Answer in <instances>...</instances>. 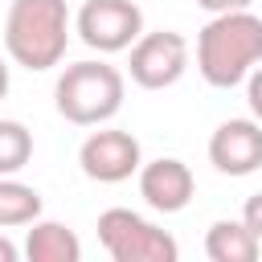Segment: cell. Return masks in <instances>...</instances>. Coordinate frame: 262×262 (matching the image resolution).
Segmentation results:
<instances>
[{
    "label": "cell",
    "mask_w": 262,
    "mask_h": 262,
    "mask_svg": "<svg viewBox=\"0 0 262 262\" xmlns=\"http://www.w3.org/2000/svg\"><path fill=\"white\" fill-rule=\"evenodd\" d=\"M258 61H262V16H254L250 8L217 12L196 33V70L217 90L246 82V74Z\"/></svg>",
    "instance_id": "1"
},
{
    "label": "cell",
    "mask_w": 262,
    "mask_h": 262,
    "mask_svg": "<svg viewBox=\"0 0 262 262\" xmlns=\"http://www.w3.org/2000/svg\"><path fill=\"white\" fill-rule=\"evenodd\" d=\"M70 45L66 0H12L4 16V53L25 70H53Z\"/></svg>",
    "instance_id": "2"
},
{
    "label": "cell",
    "mask_w": 262,
    "mask_h": 262,
    "mask_svg": "<svg viewBox=\"0 0 262 262\" xmlns=\"http://www.w3.org/2000/svg\"><path fill=\"white\" fill-rule=\"evenodd\" d=\"M123 94H127V78L111 61H74L61 70L53 86L57 115L74 127H98L115 119L123 106Z\"/></svg>",
    "instance_id": "3"
},
{
    "label": "cell",
    "mask_w": 262,
    "mask_h": 262,
    "mask_svg": "<svg viewBox=\"0 0 262 262\" xmlns=\"http://www.w3.org/2000/svg\"><path fill=\"white\" fill-rule=\"evenodd\" d=\"M98 242L115 262H176L180 246L168 229L151 225L135 209H106L98 217Z\"/></svg>",
    "instance_id": "4"
},
{
    "label": "cell",
    "mask_w": 262,
    "mask_h": 262,
    "mask_svg": "<svg viewBox=\"0 0 262 262\" xmlns=\"http://www.w3.org/2000/svg\"><path fill=\"white\" fill-rule=\"evenodd\" d=\"M82 45L98 53H123L143 33V8L135 0H86L74 20Z\"/></svg>",
    "instance_id": "5"
},
{
    "label": "cell",
    "mask_w": 262,
    "mask_h": 262,
    "mask_svg": "<svg viewBox=\"0 0 262 262\" xmlns=\"http://www.w3.org/2000/svg\"><path fill=\"white\" fill-rule=\"evenodd\" d=\"M131 82L143 86V90H168L184 78L188 70V41L172 29H160V33H139L135 45H131Z\"/></svg>",
    "instance_id": "6"
},
{
    "label": "cell",
    "mask_w": 262,
    "mask_h": 262,
    "mask_svg": "<svg viewBox=\"0 0 262 262\" xmlns=\"http://www.w3.org/2000/svg\"><path fill=\"white\" fill-rule=\"evenodd\" d=\"M78 164H82V172H86L90 180H98V184H123V180H131V176L139 172L143 151H139V139H135L131 131H123V127H102V123H98V131H90V135L82 139Z\"/></svg>",
    "instance_id": "7"
},
{
    "label": "cell",
    "mask_w": 262,
    "mask_h": 262,
    "mask_svg": "<svg viewBox=\"0 0 262 262\" xmlns=\"http://www.w3.org/2000/svg\"><path fill=\"white\" fill-rule=\"evenodd\" d=\"M209 164L221 176H250L262 168V123L258 119H225L209 135Z\"/></svg>",
    "instance_id": "8"
},
{
    "label": "cell",
    "mask_w": 262,
    "mask_h": 262,
    "mask_svg": "<svg viewBox=\"0 0 262 262\" xmlns=\"http://www.w3.org/2000/svg\"><path fill=\"white\" fill-rule=\"evenodd\" d=\"M196 192V180H192V168L176 156H160L151 164H139V196L156 209V213H180L188 209Z\"/></svg>",
    "instance_id": "9"
},
{
    "label": "cell",
    "mask_w": 262,
    "mask_h": 262,
    "mask_svg": "<svg viewBox=\"0 0 262 262\" xmlns=\"http://www.w3.org/2000/svg\"><path fill=\"white\" fill-rule=\"evenodd\" d=\"M25 258L29 262H82V242L61 221H29L25 233Z\"/></svg>",
    "instance_id": "10"
},
{
    "label": "cell",
    "mask_w": 262,
    "mask_h": 262,
    "mask_svg": "<svg viewBox=\"0 0 262 262\" xmlns=\"http://www.w3.org/2000/svg\"><path fill=\"white\" fill-rule=\"evenodd\" d=\"M205 254H209V262H254L262 254V242L250 233L246 221L221 217L205 233Z\"/></svg>",
    "instance_id": "11"
},
{
    "label": "cell",
    "mask_w": 262,
    "mask_h": 262,
    "mask_svg": "<svg viewBox=\"0 0 262 262\" xmlns=\"http://www.w3.org/2000/svg\"><path fill=\"white\" fill-rule=\"evenodd\" d=\"M41 217V192L16 176H0V229H20Z\"/></svg>",
    "instance_id": "12"
},
{
    "label": "cell",
    "mask_w": 262,
    "mask_h": 262,
    "mask_svg": "<svg viewBox=\"0 0 262 262\" xmlns=\"http://www.w3.org/2000/svg\"><path fill=\"white\" fill-rule=\"evenodd\" d=\"M33 160V131L16 119H0V176H16Z\"/></svg>",
    "instance_id": "13"
},
{
    "label": "cell",
    "mask_w": 262,
    "mask_h": 262,
    "mask_svg": "<svg viewBox=\"0 0 262 262\" xmlns=\"http://www.w3.org/2000/svg\"><path fill=\"white\" fill-rule=\"evenodd\" d=\"M246 102H250V115L262 123V61L246 74Z\"/></svg>",
    "instance_id": "14"
},
{
    "label": "cell",
    "mask_w": 262,
    "mask_h": 262,
    "mask_svg": "<svg viewBox=\"0 0 262 262\" xmlns=\"http://www.w3.org/2000/svg\"><path fill=\"white\" fill-rule=\"evenodd\" d=\"M242 221L250 225V233L262 242V192H254L250 201H246V209H242Z\"/></svg>",
    "instance_id": "15"
},
{
    "label": "cell",
    "mask_w": 262,
    "mask_h": 262,
    "mask_svg": "<svg viewBox=\"0 0 262 262\" xmlns=\"http://www.w3.org/2000/svg\"><path fill=\"white\" fill-rule=\"evenodd\" d=\"M254 0H196V8H205V12H233V8H250Z\"/></svg>",
    "instance_id": "16"
},
{
    "label": "cell",
    "mask_w": 262,
    "mask_h": 262,
    "mask_svg": "<svg viewBox=\"0 0 262 262\" xmlns=\"http://www.w3.org/2000/svg\"><path fill=\"white\" fill-rule=\"evenodd\" d=\"M16 258H20V250H16L8 237H0V262H16Z\"/></svg>",
    "instance_id": "17"
},
{
    "label": "cell",
    "mask_w": 262,
    "mask_h": 262,
    "mask_svg": "<svg viewBox=\"0 0 262 262\" xmlns=\"http://www.w3.org/2000/svg\"><path fill=\"white\" fill-rule=\"evenodd\" d=\"M4 94H8V61L0 57V102H4Z\"/></svg>",
    "instance_id": "18"
}]
</instances>
